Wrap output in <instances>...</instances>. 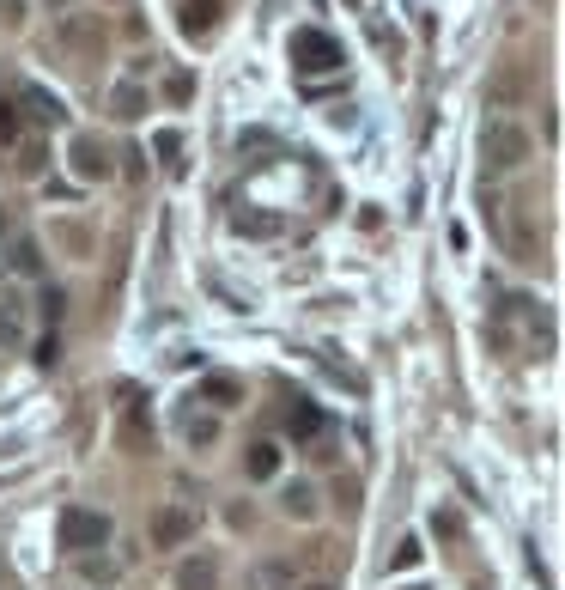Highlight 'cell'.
I'll use <instances>...</instances> for the list:
<instances>
[{
    "label": "cell",
    "instance_id": "6da1fadb",
    "mask_svg": "<svg viewBox=\"0 0 565 590\" xmlns=\"http://www.w3.org/2000/svg\"><path fill=\"white\" fill-rule=\"evenodd\" d=\"M529 153H535V140H529V128H523V122L499 116V122L480 128V159H487L493 171H523V165H529Z\"/></svg>",
    "mask_w": 565,
    "mask_h": 590
},
{
    "label": "cell",
    "instance_id": "d6a6232c",
    "mask_svg": "<svg viewBox=\"0 0 565 590\" xmlns=\"http://www.w3.org/2000/svg\"><path fill=\"white\" fill-rule=\"evenodd\" d=\"M310 590H329V584H310Z\"/></svg>",
    "mask_w": 565,
    "mask_h": 590
},
{
    "label": "cell",
    "instance_id": "836d02e7",
    "mask_svg": "<svg viewBox=\"0 0 565 590\" xmlns=\"http://www.w3.org/2000/svg\"><path fill=\"white\" fill-rule=\"evenodd\" d=\"M408 590H420V584H408Z\"/></svg>",
    "mask_w": 565,
    "mask_h": 590
},
{
    "label": "cell",
    "instance_id": "ac0fdd59",
    "mask_svg": "<svg viewBox=\"0 0 565 590\" xmlns=\"http://www.w3.org/2000/svg\"><path fill=\"white\" fill-rule=\"evenodd\" d=\"M237 396H244V384H237V378H225V372L201 384V402H213V408H231Z\"/></svg>",
    "mask_w": 565,
    "mask_h": 590
},
{
    "label": "cell",
    "instance_id": "4dcf8cb0",
    "mask_svg": "<svg viewBox=\"0 0 565 590\" xmlns=\"http://www.w3.org/2000/svg\"><path fill=\"white\" fill-rule=\"evenodd\" d=\"M262 578H268V584H274V590H286V584H292V566H268V572H262Z\"/></svg>",
    "mask_w": 565,
    "mask_h": 590
},
{
    "label": "cell",
    "instance_id": "4fadbf2b",
    "mask_svg": "<svg viewBox=\"0 0 565 590\" xmlns=\"http://www.w3.org/2000/svg\"><path fill=\"white\" fill-rule=\"evenodd\" d=\"M225 13V0H183V37H207Z\"/></svg>",
    "mask_w": 565,
    "mask_h": 590
},
{
    "label": "cell",
    "instance_id": "ba28073f",
    "mask_svg": "<svg viewBox=\"0 0 565 590\" xmlns=\"http://www.w3.org/2000/svg\"><path fill=\"white\" fill-rule=\"evenodd\" d=\"M146 110H152V98H146L140 80H122V86L110 92V116H116V122H140Z\"/></svg>",
    "mask_w": 565,
    "mask_h": 590
},
{
    "label": "cell",
    "instance_id": "f1b7e54d",
    "mask_svg": "<svg viewBox=\"0 0 565 590\" xmlns=\"http://www.w3.org/2000/svg\"><path fill=\"white\" fill-rule=\"evenodd\" d=\"M0 19H7V25L19 31V25H25V0H0Z\"/></svg>",
    "mask_w": 565,
    "mask_h": 590
},
{
    "label": "cell",
    "instance_id": "3957f363",
    "mask_svg": "<svg viewBox=\"0 0 565 590\" xmlns=\"http://www.w3.org/2000/svg\"><path fill=\"white\" fill-rule=\"evenodd\" d=\"M55 43L73 55V67L98 61V55H104V25H98V13H61V19H55Z\"/></svg>",
    "mask_w": 565,
    "mask_h": 590
},
{
    "label": "cell",
    "instance_id": "277c9868",
    "mask_svg": "<svg viewBox=\"0 0 565 590\" xmlns=\"http://www.w3.org/2000/svg\"><path fill=\"white\" fill-rule=\"evenodd\" d=\"M347 55H341V43L329 37V31H292V67L298 73H335Z\"/></svg>",
    "mask_w": 565,
    "mask_h": 590
},
{
    "label": "cell",
    "instance_id": "603a6c76",
    "mask_svg": "<svg viewBox=\"0 0 565 590\" xmlns=\"http://www.w3.org/2000/svg\"><path fill=\"white\" fill-rule=\"evenodd\" d=\"M493 98L499 104H511V98H523V80H517V67H505L499 80H493Z\"/></svg>",
    "mask_w": 565,
    "mask_h": 590
},
{
    "label": "cell",
    "instance_id": "ffe728a7",
    "mask_svg": "<svg viewBox=\"0 0 565 590\" xmlns=\"http://www.w3.org/2000/svg\"><path fill=\"white\" fill-rule=\"evenodd\" d=\"M19 171H25V177H43V171H49V146H43V140H31L25 153H19Z\"/></svg>",
    "mask_w": 565,
    "mask_h": 590
},
{
    "label": "cell",
    "instance_id": "484cf974",
    "mask_svg": "<svg viewBox=\"0 0 565 590\" xmlns=\"http://www.w3.org/2000/svg\"><path fill=\"white\" fill-rule=\"evenodd\" d=\"M61 311H67V292H61V286H43V317L61 323Z\"/></svg>",
    "mask_w": 565,
    "mask_h": 590
},
{
    "label": "cell",
    "instance_id": "1f68e13d",
    "mask_svg": "<svg viewBox=\"0 0 565 590\" xmlns=\"http://www.w3.org/2000/svg\"><path fill=\"white\" fill-rule=\"evenodd\" d=\"M0 232H7V207H0Z\"/></svg>",
    "mask_w": 565,
    "mask_h": 590
},
{
    "label": "cell",
    "instance_id": "7c38bea8",
    "mask_svg": "<svg viewBox=\"0 0 565 590\" xmlns=\"http://www.w3.org/2000/svg\"><path fill=\"white\" fill-rule=\"evenodd\" d=\"M19 110H25L31 122H43V128H55V122L67 116V110H61V98H55V92H43V86H25V92H19Z\"/></svg>",
    "mask_w": 565,
    "mask_h": 590
},
{
    "label": "cell",
    "instance_id": "52a82bcc",
    "mask_svg": "<svg viewBox=\"0 0 565 590\" xmlns=\"http://www.w3.org/2000/svg\"><path fill=\"white\" fill-rule=\"evenodd\" d=\"M116 396H122V451H134V457L152 451V420H140V390L122 384Z\"/></svg>",
    "mask_w": 565,
    "mask_h": 590
},
{
    "label": "cell",
    "instance_id": "7a4b0ae2",
    "mask_svg": "<svg viewBox=\"0 0 565 590\" xmlns=\"http://www.w3.org/2000/svg\"><path fill=\"white\" fill-rule=\"evenodd\" d=\"M110 511H92V505H67L61 518H55V542L79 560V554H92V548H104L110 542Z\"/></svg>",
    "mask_w": 565,
    "mask_h": 590
},
{
    "label": "cell",
    "instance_id": "30bf717a",
    "mask_svg": "<svg viewBox=\"0 0 565 590\" xmlns=\"http://www.w3.org/2000/svg\"><path fill=\"white\" fill-rule=\"evenodd\" d=\"M177 590H219V560L213 554H189L177 566Z\"/></svg>",
    "mask_w": 565,
    "mask_h": 590
},
{
    "label": "cell",
    "instance_id": "2e32d148",
    "mask_svg": "<svg viewBox=\"0 0 565 590\" xmlns=\"http://www.w3.org/2000/svg\"><path fill=\"white\" fill-rule=\"evenodd\" d=\"M0 347H25V305L0 299Z\"/></svg>",
    "mask_w": 565,
    "mask_h": 590
},
{
    "label": "cell",
    "instance_id": "8992f818",
    "mask_svg": "<svg viewBox=\"0 0 565 590\" xmlns=\"http://www.w3.org/2000/svg\"><path fill=\"white\" fill-rule=\"evenodd\" d=\"M195 511L189 505H158L152 511V548H189L195 542Z\"/></svg>",
    "mask_w": 565,
    "mask_h": 590
},
{
    "label": "cell",
    "instance_id": "d6986e66",
    "mask_svg": "<svg viewBox=\"0 0 565 590\" xmlns=\"http://www.w3.org/2000/svg\"><path fill=\"white\" fill-rule=\"evenodd\" d=\"M183 438H189V445H201V451H207L213 438H219V420H213V414H189V420H183Z\"/></svg>",
    "mask_w": 565,
    "mask_h": 590
},
{
    "label": "cell",
    "instance_id": "e0dca14e",
    "mask_svg": "<svg viewBox=\"0 0 565 590\" xmlns=\"http://www.w3.org/2000/svg\"><path fill=\"white\" fill-rule=\"evenodd\" d=\"M55 244H61L67 256H79V262L92 256V232H86V226H73V219H61V226H55Z\"/></svg>",
    "mask_w": 565,
    "mask_h": 590
},
{
    "label": "cell",
    "instance_id": "8fae6325",
    "mask_svg": "<svg viewBox=\"0 0 565 590\" xmlns=\"http://www.w3.org/2000/svg\"><path fill=\"white\" fill-rule=\"evenodd\" d=\"M231 226L244 232V238H280V232H286V219L268 213V207H244V213H231Z\"/></svg>",
    "mask_w": 565,
    "mask_h": 590
},
{
    "label": "cell",
    "instance_id": "5b68a950",
    "mask_svg": "<svg viewBox=\"0 0 565 590\" xmlns=\"http://www.w3.org/2000/svg\"><path fill=\"white\" fill-rule=\"evenodd\" d=\"M67 165H73L79 183H110V177H116V165H110V153H104L98 134H73V140H67Z\"/></svg>",
    "mask_w": 565,
    "mask_h": 590
},
{
    "label": "cell",
    "instance_id": "7402d4cb",
    "mask_svg": "<svg viewBox=\"0 0 565 590\" xmlns=\"http://www.w3.org/2000/svg\"><path fill=\"white\" fill-rule=\"evenodd\" d=\"M152 146H158V159H165L171 171H183V159H177V153H183V134H177V128H165V134H158Z\"/></svg>",
    "mask_w": 565,
    "mask_h": 590
},
{
    "label": "cell",
    "instance_id": "9a60e30c",
    "mask_svg": "<svg viewBox=\"0 0 565 590\" xmlns=\"http://www.w3.org/2000/svg\"><path fill=\"white\" fill-rule=\"evenodd\" d=\"M244 475H250V481H274V475H280V445H268V438H262V445H250Z\"/></svg>",
    "mask_w": 565,
    "mask_h": 590
},
{
    "label": "cell",
    "instance_id": "5bb4252c",
    "mask_svg": "<svg viewBox=\"0 0 565 590\" xmlns=\"http://www.w3.org/2000/svg\"><path fill=\"white\" fill-rule=\"evenodd\" d=\"M280 511H286V518H298V524H310L316 511H322V505H316V487H310V481H292L286 499H280Z\"/></svg>",
    "mask_w": 565,
    "mask_h": 590
},
{
    "label": "cell",
    "instance_id": "d4e9b609",
    "mask_svg": "<svg viewBox=\"0 0 565 590\" xmlns=\"http://www.w3.org/2000/svg\"><path fill=\"white\" fill-rule=\"evenodd\" d=\"M19 140V104H0V146Z\"/></svg>",
    "mask_w": 565,
    "mask_h": 590
},
{
    "label": "cell",
    "instance_id": "83f0119b",
    "mask_svg": "<svg viewBox=\"0 0 565 590\" xmlns=\"http://www.w3.org/2000/svg\"><path fill=\"white\" fill-rule=\"evenodd\" d=\"M432 530L450 542V536H462V518H456V511H438V518H432Z\"/></svg>",
    "mask_w": 565,
    "mask_h": 590
},
{
    "label": "cell",
    "instance_id": "9c48e42d",
    "mask_svg": "<svg viewBox=\"0 0 565 590\" xmlns=\"http://www.w3.org/2000/svg\"><path fill=\"white\" fill-rule=\"evenodd\" d=\"M7 268H13L19 280H43L49 256H43V244H37V238H13V250H7Z\"/></svg>",
    "mask_w": 565,
    "mask_h": 590
},
{
    "label": "cell",
    "instance_id": "44dd1931",
    "mask_svg": "<svg viewBox=\"0 0 565 590\" xmlns=\"http://www.w3.org/2000/svg\"><path fill=\"white\" fill-rule=\"evenodd\" d=\"M79 572H86L92 584H110V578H116V560H104V554H79Z\"/></svg>",
    "mask_w": 565,
    "mask_h": 590
},
{
    "label": "cell",
    "instance_id": "4316f807",
    "mask_svg": "<svg viewBox=\"0 0 565 590\" xmlns=\"http://www.w3.org/2000/svg\"><path fill=\"white\" fill-rule=\"evenodd\" d=\"M316 426H322V414H316V408H310V402H304V408H298V414H292V432H298V438H310V432H316Z\"/></svg>",
    "mask_w": 565,
    "mask_h": 590
},
{
    "label": "cell",
    "instance_id": "cb8c5ba5",
    "mask_svg": "<svg viewBox=\"0 0 565 590\" xmlns=\"http://www.w3.org/2000/svg\"><path fill=\"white\" fill-rule=\"evenodd\" d=\"M165 98H171V104H189V98H195V80H189V73H171V80H165Z\"/></svg>",
    "mask_w": 565,
    "mask_h": 590
},
{
    "label": "cell",
    "instance_id": "f546056e",
    "mask_svg": "<svg viewBox=\"0 0 565 590\" xmlns=\"http://www.w3.org/2000/svg\"><path fill=\"white\" fill-rule=\"evenodd\" d=\"M395 566H420V542H401L395 548Z\"/></svg>",
    "mask_w": 565,
    "mask_h": 590
}]
</instances>
